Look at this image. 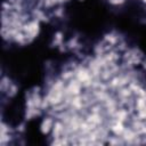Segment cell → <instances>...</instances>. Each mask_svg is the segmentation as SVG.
I'll return each instance as SVG.
<instances>
[{
	"label": "cell",
	"mask_w": 146,
	"mask_h": 146,
	"mask_svg": "<svg viewBox=\"0 0 146 146\" xmlns=\"http://www.w3.org/2000/svg\"><path fill=\"white\" fill-rule=\"evenodd\" d=\"M75 78L82 83L83 89H90L94 81V76L87 65L79 64V66L75 68Z\"/></svg>",
	"instance_id": "cell-1"
},
{
	"label": "cell",
	"mask_w": 146,
	"mask_h": 146,
	"mask_svg": "<svg viewBox=\"0 0 146 146\" xmlns=\"http://www.w3.org/2000/svg\"><path fill=\"white\" fill-rule=\"evenodd\" d=\"M23 32L26 34L29 41L31 42L32 40H34L39 32H40V22L36 21V19H30L29 22H26L24 25H23Z\"/></svg>",
	"instance_id": "cell-2"
},
{
	"label": "cell",
	"mask_w": 146,
	"mask_h": 146,
	"mask_svg": "<svg viewBox=\"0 0 146 146\" xmlns=\"http://www.w3.org/2000/svg\"><path fill=\"white\" fill-rule=\"evenodd\" d=\"M54 123H55V116L52 115H48V116H44L43 120L41 121V124H40V130L43 135H48L49 132H51V129L54 127Z\"/></svg>",
	"instance_id": "cell-3"
},
{
	"label": "cell",
	"mask_w": 146,
	"mask_h": 146,
	"mask_svg": "<svg viewBox=\"0 0 146 146\" xmlns=\"http://www.w3.org/2000/svg\"><path fill=\"white\" fill-rule=\"evenodd\" d=\"M65 131V124L62 120H55L54 127L51 129V137L52 139H57V138H62Z\"/></svg>",
	"instance_id": "cell-4"
},
{
	"label": "cell",
	"mask_w": 146,
	"mask_h": 146,
	"mask_svg": "<svg viewBox=\"0 0 146 146\" xmlns=\"http://www.w3.org/2000/svg\"><path fill=\"white\" fill-rule=\"evenodd\" d=\"M31 14H32L33 18L36 19V21H39V22H48V17H47V15L44 14V11L41 8L34 7L32 9V13Z\"/></svg>",
	"instance_id": "cell-5"
},
{
	"label": "cell",
	"mask_w": 146,
	"mask_h": 146,
	"mask_svg": "<svg viewBox=\"0 0 146 146\" xmlns=\"http://www.w3.org/2000/svg\"><path fill=\"white\" fill-rule=\"evenodd\" d=\"M11 83H13V82L9 80V78L2 76V79H1V91H2L3 94H6V91L8 90V88L10 87Z\"/></svg>",
	"instance_id": "cell-6"
},
{
	"label": "cell",
	"mask_w": 146,
	"mask_h": 146,
	"mask_svg": "<svg viewBox=\"0 0 146 146\" xmlns=\"http://www.w3.org/2000/svg\"><path fill=\"white\" fill-rule=\"evenodd\" d=\"M17 91H18L17 86H16L15 83H11V84H10V87L8 88V90L6 91V95H7L8 97H14V96L17 94Z\"/></svg>",
	"instance_id": "cell-7"
},
{
	"label": "cell",
	"mask_w": 146,
	"mask_h": 146,
	"mask_svg": "<svg viewBox=\"0 0 146 146\" xmlns=\"http://www.w3.org/2000/svg\"><path fill=\"white\" fill-rule=\"evenodd\" d=\"M54 43L56 47H60L63 46V34L60 32H57L55 34V38H54Z\"/></svg>",
	"instance_id": "cell-8"
},
{
	"label": "cell",
	"mask_w": 146,
	"mask_h": 146,
	"mask_svg": "<svg viewBox=\"0 0 146 146\" xmlns=\"http://www.w3.org/2000/svg\"><path fill=\"white\" fill-rule=\"evenodd\" d=\"M1 128V133H7V132H10V129H9V127L5 123V122H1V125H0Z\"/></svg>",
	"instance_id": "cell-9"
},
{
	"label": "cell",
	"mask_w": 146,
	"mask_h": 146,
	"mask_svg": "<svg viewBox=\"0 0 146 146\" xmlns=\"http://www.w3.org/2000/svg\"><path fill=\"white\" fill-rule=\"evenodd\" d=\"M110 3L114 5V6H119V5H122L125 2V0H108Z\"/></svg>",
	"instance_id": "cell-10"
},
{
	"label": "cell",
	"mask_w": 146,
	"mask_h": 146,
	"mask_svg": "<svg viewBox=\"0 0 146 146\" xmlns=\"http://www.w3.org/2000/svg\"><path fill=\"white\" fill-rule=\"evenodd\" d=\"M62 14H63V8H60V7H59V8H57V9L54 11V15H55V16H57V17H60V16H62Z\"/></svg>",
	"instance_id": "cell-11"
}]
</instances>
